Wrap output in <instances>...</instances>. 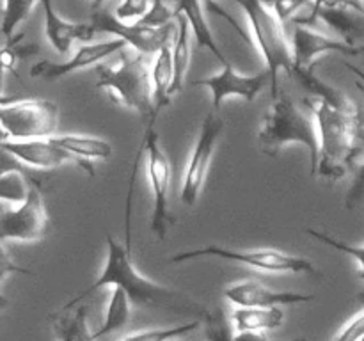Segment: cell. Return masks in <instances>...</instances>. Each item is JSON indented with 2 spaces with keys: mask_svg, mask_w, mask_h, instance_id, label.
<instances>
[{
  "mask_svg": "<svg viewBox=\"0 0 364 341\" xmlns=\"http://www.w3.org/2000/svg\"><path fill=\"white\" fill-rule=\"evenodd\" d=\"M103 288H119V290H123L132 305L164 309V311H171L174 315H192L196 316V320H201V322H205L206 316L210 315V309H206L205 305L199 304L198 301H194L188 295L171 290V288L162 286V284L142 276L137 266L134 265L132 252L127 251L124 244L117 242L112 234H107V258L98 279L87 290H84L77 297L71 298L70 302H66L64 308L84 304V298L91 297V295L103 290Z\"/></svg>",
  "mask_w": 364,
  "mask_h": 341,
  "instance_id": "obj_1",
  "label": "cell"
},
{
  "mask_svg": "<svg viewBox=\"0 0 364 341\" xmlns=\"http://www.w3.org/2000/svg\"><path fill=\"white\" fill-rule=\"evenodd\" d=\"M306 107L311 112L318 135V163L315 176L341 180L358 163L364 146V114L361 107L338 110L327 103L309 98Z\"/></svg>",
  "mask_w": 364,
  "mask_h": 341,
  "instance_id": "obj_2",
  "label": "cell"
},
{
  "mask_svg": "<svg viewBox=\"0 0 364 341\" xmlns=\"http://www.w3.org/2000/svg\"><path fill=\"white\" fill-rule=\"evenodd\" d=\"M258 144L267 156H277L288 144H301L309 153V170L315 176L318 163V135L311 112L283 91L265 110L258 130Z\"/></svg>",
  "mask_w": 364,
  "mask_h": 341,
  "instance_id": "obj_3",
  "label": "cell"
},
{
  "mask_svg": "<svg viewBox=\"0 0 364 341\" xmlns=\"http://www.w3.org/2000/svg\"><path fill=\"white\" fill-rule=\"evenodd\" d=\"M238 6L244 11L249 34L267 66L265 71L269 73L270 94H272V99L277 98L279 75H291V70H294V55H291V45L284 32V23L274 14L270 4L240 2Z\"/></svg>",
  "mask_w": 364,
  "mask_h": 341,
  "instance_id": "obj_4",
  "label": "cell"
},
{
  "mask_svg": "<svg viewBox=\"0 0 364 341\" xmlns=\"http://www.w3.org/2000/svg\"><path fill=\"white\" fill-rule=\"evenodd\" d=\"M123 52L124 55L116 66L102 64L96 67L98 71L96 87L109 92L124 109L134 110L141 116H151L153 84L149 59L128 46Z\"/></svg>",
  "mask_w": 364,
  "mask_h": 341,
  "instance_id": "obj_5",
  "label": "cell"
},
{
  "mask_svg": "<svg viewBox=\"0 0 364 341\" xmlns=\"http://www.w3.org/2000/svg\"><path fill=\"white\" fill-rule=\"evenodd\" d=\"M59 124V109L43 98L0 99V139L4 141H32L50 139Z\"/></svg>",
  "mask_w": 364,
  "mask_h": 341,
  "instance_id": "obj_6",
  "label": "cell"
},
{
  "mask_svg": "<svg viewBox=\"0 0 364 341\" xmlns=\"http://www.w3.org/2000/svg\"><path fill=\"white\" fill-rule=\"evenodd\" d=\"M198 258H219L226 261L242 263L251 269L270 274H311L316 276V269L309 259L302 256L283 252L279 249H230L223 245H205L192 251L178 252L171 256L169 263H185Z\"/></svg>",
  "mask_w": 364,
  "mask_h": 341,
  "instance_id": "obj_7",
  "label": "cell"
},
{
  "mask_svg": "<svg viewBox=\"0 0 364 341\" xmlns=\"http://www.w3.org/2000/svg\"><path fill=\"white\" fill-rule=\"evenodd\" d=\"M155 117H149L148 128L142 137V155L146 160V173H148L149 187L153 192V213H151V233L159 240H166L169 227L173 226L174 217L169 208V188L173 170L167 155L160 146L159 135L155 131Z\"/></svg>",
  "mask_w": 364,
  "mask_h": 341,
  "instance_id": "obj_8",
  "label": "cell"
},
{
  "mask_svg": "<svg viewBox=\"0 0 364 341\" xmlns=\"http://www.w3.org/2000/svg\"><path fill=\"white\" fill-rule=\"evenodd\" d=\"M89 25L95 34L98 32L110 34L114 39H121L130 50L146 57L156 55L162 48L173 46L176 38V21L164 28H149L141 23H121L105 2L91 4Z\"/></svg>",
  "mask_w": 364,
  "mask_h": 341,
  "instance_id": "obj_9",
  "label": "cell"
},
{
  "mask_svg": "<svg viewBox=\"0 0 364 341\" xmlns=\"http://www.w3.org/2000/svg\"><path fill=\"white\" fill-rule=\"evenodd\" d=\"M224 134V121L219 112H208L203 119L199 128L198 139H196L194 149L188 156L187 167H185L183 183H181V202L187 206H194L201 195L205 187L206 176L210 173L213 153L219 144L220 135Z\"/></svg>",
  "mask_w": 364,
  "mask_h": 341,
  "instance_id": "obj_10",
  "label": "cell"
},
{
  "mask_svg": "<svg viewBox=\"0 0 364 341\" xmlns=\"http://www.w3.org/2000/svg\"><path fill=\"white\" fill-rule=\"evenodd\" d=\"M50 217L36 181L27 201L13 210H0V242H41L48 234Z\"/></svg>",
  "mask_w": 364,
  "mask_h": 341,
  "instance_id": "obj_11",
  "label": "cell"
},
{
  "mask_svg": "<svg viewBox=\"0 0 364 341\" xmlns=\"http://www.w3.org/2000/svg\"><path fill=\"white\" fill-rule=\"evenodd\" d=\"M192 85H199V87H206L212 92V105L215 112L223 107L230 96H238V98L245 99V102L252 103L259 96V92L269 85V73L267 71H259L255 75H245L235 70L233 66L226 64L223 70L212 77L199 78V80L192 82Z\"/></svg>",
  "mask_w": 364,
  "mask_h": 341,
  "instance_id": "obj_12",
  "label": "cell"
},
{
  "mask_svg": "<svg viewBox=\"0 0 364 341\" xmlns=\"http://www.w3.org/2000/svg\"><path fill=\"white\" fill-rule=\"evenodd\" d=\"M124 48H127V45L121 39L114 38L96 43H85V45L78 46L77 52L68 60H63V63H53V60L48 59L38 60L36 64H32L31 77L43 78V80H59V78L68 77L73 71L95 66V64L105 60L107 57L123 52Z\"/></svg>",
  "mask_w": 364,
  "mask_h": 341,
  "instance_id": "obj_13",
  "label": "cell"
},
{
  "mask_svg": "<svg viewBox=\"0 0 364 341\" xmlns=\"http://www.w3.org/2000/svg\"><path fill=\"white\" fill-rule=\"evenodd\" d=\"M290 45L294 67H301V70H313L315 60L329 53H341V55L350 57L364 53L363 48H352L334 36L322 34L313 27H299V25H295Z\"/></svg>",
  "mask_w": 364,
  "mask_h": 341,
  "instance_id": "obj_14",
  "label": "cell"
},
{
  "mask_svg": "<svg viewBox=\"0 0 364 341\" xmlns=\"http://www.w3.org/2000/svg\"><path fill=\"white\" fill-rule=\"evenodd\" d=\"M224 297L235 308H283L315 301V295L276 291L259 281H240L224 290Z\"/></svg>",
  "mask_w": 364,
  "mask_h": 341,
  "instance_id": "obj_15",
  "label": "cell"
},
{
  "mask_svg": "<svg viewBox=\"0 0 364 341\" xmlns=\"http://www.w3.org/2000/svg\"><path fill=\"white\" fill-rule=\"evenodd\" d=\"M0 144L27 169L53 170L73 162V158L64 149L53 144L52 139H32V141H4L0 139Z\"/></svg>",
  "mask_w": 364,
  "mask_h": 341,
  "instance_id": "obj_16",
  "label": "cell"
},
{
  "mask_svg": "<svg viewBox=\"0 0 364 341\" xmlns=\"http://www.w3.org/2000/svg\"><path fill=\"white\" fill-rule=\"evenodd\" d=\"M39 7H43V13H45L46 39H48L50 46L57 53H60V55L70 52L71 45L75 41H80L85 45V43H89L96 36L89 21L78 23V21L66 20V18H63L57 13L53 4L48 2V0L39 4Z\"/></svg>",
  "mask_w": 364,
  "mask_h": 341,
  "instance_id": "obj_17",
  "label": "cell"
},
{
  "mask_svg": "<svg viewBox=\"0 0 364 341\" xmlns=\"http://www.w3.org/2000/svg\"><path fill=\"white\" fill-rule=\"evenodd\" d=\"M53 144L59 146L60 149L68 153L73 158L77 166L87 170L91 176H95V167L92 162L100 160V162H109L112 158V146L105 139L95 137V135H82V134H64V135H53Z\"/></svg>",
  "mask_w": 364,
  "mask_h": 341,
  "instance_id": "obj_18",
  "label": "cell"
},
{
  "mask_svg": "<svg viewBox=\"0 0 364 341\" xmlns=\"http://www.w3.org/2000/svg\"><path fill=\"white\" fill-rule=\"evenodd\" d=\"M176 11L181 14V16L187 20L188 28H191V36H194V41L198 50H208L213 57L220 63V66H226L230 64V60L226 59L224 52L220 50L219 43L213 38V32L210 31V23L206 20L205 7L206 4L203 2H180L176 4Z\"/></svg>",
  "mask_w": 364,
  "mask_h": 341,
  "instance_id": "obj_19",
  "label": "cell"
},
{
  "mask_svg": "<svg viewBox=\"0 0 364 341\" xmlns=\"http://www.w3.org/2000/svg\"><path fill=\"white\" fill-rule=\"evenodd\" d=\"M53 336L57 341H98L89 329L87 305L77 304L71 308H60L50 315Z\"/></svg>",
  "mask_w": 364,
  "mask_h": 341,
  "instance_id": "obj_20",
  "label": "cell"
},
{
  "mask_svg": "<svg viewBox=\"0 0 364 341\" xmlns=\"http://www.w3.org/2000/svg\"><path fill=\"white\" fill-rule=\"evenodd\" d=\"M235 332L265 334L284 323L281 308H235L230 316Z\"/></svg>",
  "mask_w": 364,
  "mask_h": 341,
  "instance_id": "obj_21",
  "label": "cell"
},
{
  "mask_svg": "<svg viewBox=\"0 0 364 341\" xmlns=\"http://www.w3.org/2000/svg\"><path fill=\"white\" fill-rule=\"evenodd\" d=\"M291 77L302 85V89L311 94L313 99H318V102L327 103V105L334 107L338 110H354L358 109V103L352 102L343 91L333 87L327 82H323L322 78L316 77L313 73V70H301V67H294L291 70Z\"/></svg>",
  "mask_w": 364,
  "mask_h": 341,
  "instance_id": "obj_22",
  "label": "cell"
},
{
  "mask_svg": "<svg viewBox=\"0 0 364 341\" xmlns=\"http://www.w3.org/2000/svg\"><path fill=\"white\" fill-rule=\"evenodd\" d=\"M151 84H153V114L159 117L164 109L171 105V85H173V59H171V46L162 48L155 55L151 64ZM149 116V117H151Z\"/></svg>",
  "mask_w": 364,
  "mask_h": 341,
  "instance_id": "obj_23",
  "label": "cell"
},
{
  "mask_svg": "<svg viewBox=\"0 0 364 341\" xmlns=\"http://www.w3.org/2000/svg\"><path fill=\"white\" fill-rule=\"evenodd\" d=\"M191 38L192 36L187 20L176 11V38H174L173 46H171V59H173V85H171V96L178 94L183 89L188 64H191Z\"/></svg>",
  "mask_w": 364,
  "mask_h": 341,
  "instance_id": "obj_24",
  "label": "cell"
},
{
  "mask_svg": "<svg viewBox=\"0 0 364 341\" xmlns=\"http://www.w3.org/2000/svg\"><path fill=\"white\" fill-rule=\"evenodd\" d=\"M130 318H132L130 301H128L123 290H119V288H112L109 304H107L105 313H103L102 323H100L98 329L92 332V336H95V340H100V337L107 336V334L124 329V327L130 323Z\"/></svg>",
  "mask_w": 364,
  "mask_h": 341,
  "instance_id": "obj_25",
  "label": "cell"
},
{
  "mask_svg": "<svg viewBox=\"0 0 364 341\" xmlns=\"http://www.w3.org/2000/svg\"><path fill=\"white\" fill-rule=\"evenodd\" d=\"M36 181L31 180L27 169H14L0 176V210L18 208L27 201Z\"/></svg>",
  "mask_w": 364,
  "mask_h": 341,
  "instance_id": "obj_26",
  "label": "cell"
},
{
  "mask_svg": "<svg viewBox=\"0 0 364 341\" xmlns=\"http://www.w3.org/2000/svg\"><path fill=\"white\" fill-rule=\"evenodd\" d=\"M39 7V2H25V0H11L2 2V14H0V32L11 41L18 34V27L31 16L32 11Z\"/></svg>",
  "mask_w": 364,
  "mask_h": 341,
  "instance_id": "obj_27",
  "label": "cell"
},
{
  "mask_svg": "<svg viewBox=\"0 0 364 341\" xmlns=\"http://www.w3.org/2000/svg\"><path fill=\"white\" fill-rule=\"evenodd\" d=\"M203 325L201 320H191L187 323L173 327H160V329H142L137 332L127 334L119 341H173L178 337H183L185 334H191Z\"/></svg>",
  "mask_w": 364,
  "mask_h": 341,
  "instance_id": "obj_28",
  "label": "cell"
},
{
  "mask_svg": "<svg viewBox=\"0 0 364 341\" xmlns=\"http://www.w3.org/2000/svg\"><path fill=\"white\" fill-rule=\"evenodd\" d=\"M306 233H308L309 237L315 238V240L326 244L327 247H333L334 251H340V252H343V254L350 256L352 259H355V261H358V266H359V279H361L364 284V245H352V244H348V242L338 240V238L331 237V234L322 233V231L311 229V227H308V229H306ZM359 298H361V302H364V288H363L361 293H359Z\"/></svg>",
  "mask_w": 364,
  "mask_h": 341,
  "instance_id": "obj_29",
  "label": "cell"
},
{
  "mask_svg": "<svg viewBox=\"0 0 364 341\" xmlns=\"http://www.w3.org/2000/svg\"><path fill=\"white\" fill-rule=\"evenodd\" d=\"M203 325H205V336L208 341H233L235 330L230 318H226L223 311H210Z\"/></svg>",
  "mask_w": 364,
  "mask_h": 341,
  "instance_id": "obj_30",
  "label": "cell"
},
{
  "mask_svg": "<svg viewBox=\"0 0 364 341\" xmlns=\"http://www.w3.org/2000/svg\"><path fill=\"white\" fill-rule=\"evenodd\" d=\"M174 21H176V9H174V6L156 0V2H151L148 13L144 14V18L139 23L149 28H164L167 25L174 23Z\"/></svg>",
  "mask_w": 364,
  "mask_h": 341,
  "instance_id": "obj_31",
  "label": "cell"
},
{
  "mask_svg": "<svg viewBox=\"0 0 364 341\" xmlns=\"http://www.w3.org/2000/svg\"><path fill=\"white\" fill-rule=\"evenodd\" d=\"M149 6H151V2H146V0H127V2L117 4L116 9H114L112 13L121 23L132 25L139 23V21L144 18Z\"/></svg>",
  "mask_w": 364,
  "mask_h": 341,
  "instance_id": "obj_32",
  "label": "cell"
},
{
  "mask_svg": "<svg viewBox=\"0 0 364 341\" xmlns=\"http://www.w3.org/2000/svg\"><path fill=\"white\" fill-rule=\"evenodd\" d=\"M364 201V158L352 169V183L345 195V208L354 210Z\"/></svg>",
  "mask_w": 364,
  "mask_h": 341,
  "instance_id": "obj_33",
  "label": "cell"
},
{
  "mask_svg": "<svg viewBox=\"0 0 364 341\" xmlns=\"http://www.w3.org/2000/svg\"><path fill=\"white\" fill-rule=\"evenodd\" d=\"M364 334V309L359 311L358 315L352 316L340 330H338L336 336L333 337V341H358Z\"/></svg>",
  "mask_w": 364,
  "mask_h": 341,
  "instance_id": "obj_34",
  "label": "cell"
},
{
  "mask_svg": "<svg viewBox=\"0 0 364 341\" xmlns=\"http://www.w3.org/2000/svg\"><path fill=\"white\" fill-rule=\"evenodd\" d=\"M14 274H21V276H34L32 270L23 269V266L18 265V263L11 258L9 252L4 249L2 242H0V284H2L9 276H14Z\"/></svg>",
  "mask_w": 364,
  "mask_h": 341,
  "instance_id": "obj_35",
  "label": "cell"
},
{
  "mask_svg": "<svg viewBox=\"0 0 364 341\" xmlns=\"http://www.w3.org/2000/svg\"><path fill=\"white\" fill-rule=\"evenodd\" d=\"M302 4L304 2H274L270 4V7H272L274 14L284 23V21L290 20V18H294L295 14H297V11L301 9Z\"/></svg>",
  "mask_w": 364,
  "mask_h": 341,
  "instance_id": "obj_36",
  "label": "cell"
},
{
  "mask_svg": "<svg viewBox=\"0 0 364 341\" xmlns=\"http://www.w3.org/2000/svg\"><path fill=\"white\" fill-rule=\"evenodd\" d=\"M14 169H27V167L21 166V163L18 162L13 155H9V153L4 149V146L0 144V176Z\"/></svg>",
  "mask_w": 364,
  "mask_h": 341,
  "instance_id": "obj_37",
  "label": "cell"
},
{
  "mask_svg": "<svg viewBox=\"0 0 364 341\" xmlns=\"http://www.w3.org/2000/svg\"><path fill=\"white\" fill-rule=\"evenodd\" d=\"M233 341H277V340H270L267 337L265 334H258V332H235ZM287 341H308L306 337H301V340H287Z\"/></svg>",
  "mask_w": 364,
  "mask_h": 341,
  "instance_id": "obj_38",
  "label": "cell"
},
{
  "mask_svg": "<svg viewBox=\"0 0 364 341\" xmlns=\"http://www.w3.org/2000/svg\"><path fill=\"white\" fill-rule=\"evenodd\" d=\"M343 64H345V66H347V70H350L352 73H354L355 84H358V87L364 92V71L361 70V67L354 66V64H350V63H343Z\"/></svg>",
  "mask_w": 364,
  "mask_h": 341,
  "instance_id": "obj_39",
  "label": "cell"
},
{
  "mask_svg": "<svg viewBox=\"0 0 364 341\" xmlns=\"http://www.w3.org/2000/svg\"><path fill=\"white\" fill-rule=\"evenodd\" d=\"M7 305H9V301H7L6 295L0 293V311H4V309H6Z\"/></svg>",
  "mask_w": 364,
  "mask_h": 341,
  "instance_id": "obj_40",
  "label": "cell"
},
{
  "mask_svg": "<svg viewBox=\"0 0 364 341\" xmlns=\"http://www.w3.org/2000/svg\"><path fill=\"white\" fill-rule=\"evenodd\" d=\"M4 75H6V71L0 67V99H2V84H4Z\"/></svg>",
  "mask_w": 364,
  "mask_h": 341,
  "instance_id": "obj_41",
  "label": "cell"
},
{
  "mask_svg": "<svg viewBox=\"0 0 364 341\" xmlns=\"http://www.w3.org/2000/svg\"><path fill=\"white\" fill-rule=\"evenodd\" d=\"M358 341H364V334H363V336L361 337H359V340Z\"/></svg>",
  "mask_w": 364,
  "mask_h": 341,
  "instance_id": "obj_42",
  "label": "cell"
},
{
  "mask_svg": "<svg viewBox=\"0 0 364 341\" xmlns=\"http://www.w3.org/2000/svg\"><path fill=\"white\" fill-rule=\"evenodd\" d=\"M173 341H181V337H178V340H173Z\"/></svg>",
  "mask_w": 364,
  "mask_h": 341,
  "instance_id": "obj_43",
  "label": "cell"
}]
</instances>
